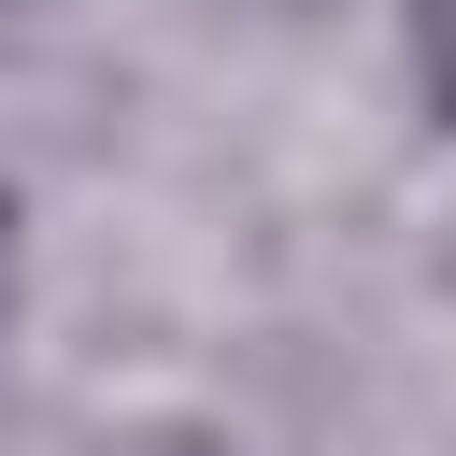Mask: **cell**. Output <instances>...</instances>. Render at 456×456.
<instances>
[{
  "label": "cell",
  "mask_w": 456,
  "mask_h": 456,
  "mask_svg": "<svg viewBox=\"0 0 456 456\" xmlns=\"http://www.w3.org/2000/svg\"><path fill=\"white\" fill-rule=\"evenodd\" d=\"M200 14H242V28H314V14H342V0H200Z\"/></svg>",
  "instance_id": "cell-3"
},
{
  "label": "cell",
  "mask_w": 456,
  "mask_h": 456,
  "mask_svg": "<svg viewBox=\"0 0 456 456\" xmlns=\"http://www.w3.org/2000/svg\"><path fill=\"white\" fill-rule=\"evenodd\" d=\"M14 314H28V200L0 185V342H14Z\"/></svg>",
  "instance_id": "cell-2"
},
{
  "label": "cell",
  "mask_w": 456,
  "mask_h": 456,
  "mask_svg": "<svg viewBox=\"0 0 456 456\" xmlns=\"http://www.w3.org/2000/svg\"><path fill=\"white\" fill-rule=\"evenodd\" d=\"M14 14H28V0H0V28H14Z\"/></svg>",
  "instance_id": "cell-4"
},
{
  "label": "cell",
  "mask_w": 456,
  "mask_h": 456,
  "mask_svg": "<svg viewBox=\"0 0 456 456\" xmlns=\"http://www.w3.org/2000/svg\"><path fill=\"white\" fill-rule=\"evenodd\" d=\"M399 14V86H413V114L456 142V0H385Z\"/></svg>",
  "instance_id": "cell-1"
}]
</instances>
